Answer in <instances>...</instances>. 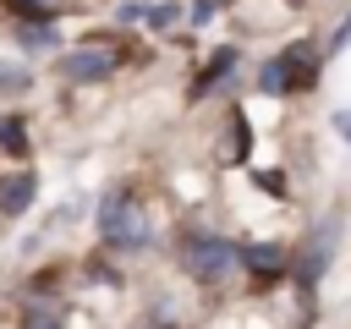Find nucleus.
<instances>
[{
	"mask_svg": "<svg viewBox=\"0 0 351 329\" xmlns=\"http://www.w3.org/2000/svg\"><path fill=\"white\" fill-rule=\"evenodd\" d=\"M236 263H241V247H230L225 236H186V247H181V269L203 285H219Z\"/></svg>",
	"mask_w": 351,
	"mask_h": 329,
	"instance_id": "f257e3e1",
	"label": "nucleus"
},
{
	"mask_svg": "<svg viewBox=\"0 0 351 329\" xmlns=\"http://www.w3.org/2000/svg\"><path fill=\"white\" fill-rule=\"evenodd\" d=\"M313 71H318V55L307 44H291L285 55H274L263 71H258V88L263 93H291V88H313Z\"/></svg>",
	"mask_w": 351,
	"mask_h": 329,
	"instance_id": "f03ea898",
	"label": "nucleus"
},
{
	"mask_svg": "<svg viewBox=\"0 0 351 329\" xmlns=\"http://www.w3.org/2000/svg\"><path fill=\"white\" fill-rule=\"evenodd\" d=\"M99 230H104L110 247H137V241H148V219H143V208H137L126 192H110V197H104Z\"/></svg>",
	"mask_w": 351,
	"mask_h": 329,
	"instance_id": "7ed1b4c3",
	"label": "nucleus"
},
{
	"mask_svg": "<svg viewBox=\"0 0 351 329\" xmlns=\"http://www.w3.org/2000/svg\"><path fill=\"white\" fill-rule=\"evenodd\" d=\"M121 66V55L115 49H71V55H60V77L66 82H99V77H110Z\"/></svg>",
	"mask_w": 351,
	"mask_h": 329,
	"instance_id": "20e7f679",
	"label": "nucleus"
},
{
	"mask_svg": "<svg viewBox=\"0 0 351 329\" xmlns=\"http://www.w3.org/2000/svg\"><path fill=\"white\" fill-rule=\"evenodd\" d=\"M335 230H340L335 219L313 230V241H307V252H302V263H296V280H302V291H307V285H313V280L329 269V252H335Z\"/></svg>",
	"mask_w": 351,
	"mask_h": 329,
	"instance_id": "39448f33",
	"label": "nucleus"
},
{
	"mask_svg": "<svg viewBox=\"0 0 351 329\" xmlns=\"http://www.w3.org/2000/svg\"><path fill=\"white\" fill-rule=\"evenodd\" d=\"M33 192H38V175H33V170L5 175V181H0V214H22V208L33 203Z\"/></svg>",
	"mask_w": 351,
	"mask_h": 329,
	"instance_id": "423d86ee",
	"label": "nucleus"
},
{
	"mask_svg": "<svg viewBox=\"0 0 351 329\" xmlns=\"http://www.w3.org/2000/svg\"><path fill=\"white\" fill-rule=\"evenodd\" d=\"M241 263H247L258 280H274V274L285 269V247H274V241H252V247H241Z\"/></svg>",
	"mask_w": 351,
	"mask_h": 329,
	"instance_id": "0eeeda50",
	"label": "nucleus"
},
{
	"mask_svg": "<svg viewBox=\"0 0 351 329\" xmlns=\"http://www.w3.org/2000/svg\"><path fill=\"white\" fill-rule=\"evenodd\" d=\"M0 148H5L11 159H22V154H27V132H22V115H0Z\"/></svg>",
	"mask_w": 351,
	"mask_h": 329,
	"instance_id": "6e6552de",
	"label": "nucleus"
},
{
	"mask_svg": "<svg viewBox=\"0 0 351 329\" xmlns=\"http://www.w3.org/2000/svg\"><path fill=\"white\" fill-rule=\"evenodd\" d=\"M230 66H236V49H219V55H214V60H208V71H203V77H197V93H208V88H214V82H219V77H225V71H230Z\"/></svg>",
	"mask_w": 351,
	"mask_h": 329,
	"instance_id": "1a4fd4ad",
	"label": "nucleus"
},
{
	"mask_svg": "<svg viewBox=\"0 0 351 329\" xmlns=\"http://www.w3.org/2000/svg\"><path fill=\"white\" fill-rule=\"evenodd\" d=\"M241 159H247V115L230 110V164H241Z\"/></svg>",
	"mask_w": 351,
	"mask_h": 329,
	"instance_id": "9d476101",
	"label": "nucleus"
},
{
	"mask_svg": "<svg viewBox=\"0 0 351 329\" xmlns=\"http://www.w3.org/2000/svg\"><path fill=\"white\" fill-rule=\"evenodd\" d=\"M22 88H27V71L11 66V60H0V93H22Z\"/></svg>",
	"mask_w": 351,
	"mask_h": 329,
	"instance_id": "9b49d317",
	"label": "nucleus"
},
{
	"mask_svg": "<svg viewBox=\"0 0 351 329\" xmlns=\"http://www.w3.org/2000/svg\"><path fill=\"white\" fill-rule=\"evenodd\" d=\"M11 11H22V16H33V22H44L49 11H55V0H5Z\"/></svg>",
	"mask_w": 351,
	"mask_h": 329,
	"instance_id": "f8f14e48",
	"label": "nucleus"
},
{
	"mask_svg": "<svg viewBox=\"0 0 351 329\" xmlns=\"http://www.w3.org/2000/svg\"><path fill=\"white\" fill-rule=\"evenodd\" d=\"M22 44H27V49H44V44H55V33H49L44 22H27V27H22Z\"/></svg>",
	"mask_w": 351,
	"mask_h": 329,
	"instance_id": "ddd939ff",
	"label": "nucleus"
},
{
	"mask_svg": "<svg viewBox=\"0 0 351 329\" xmlns=\"http://www.w3.org/2000/svg\"><path fill=\"white\" fill-rule=\"evenodd\" d=\"M115 16H121V22H143V16H148V5H143V0H121V11H115Z\"/></svg>",
	"mask_w": 351,
	"mask_h": 329,
	"instance_id": "4468645a",
	"label": "nucleus"
},
{
	"mask_svg": "<svg viewBox=\"0 0 351 329\" xmlns=\"http://www.w3.org/2000/svg\"><path fill=\"white\" fill-rule=\"evenodd\" d=\"M148 22H154V27H170V22H176V5H154Z\"/></svg>",
	"mask_w": 351,
	"mask_h": 329,
	"instance_id": "2eb2a0df",
	"label": "nucleus"
},
{
	"mask_svg": "<svg viewBox=\"0 0 351 329\" xmlns=\"http://www.w3.org/2000/svg\"><path fill=\"white\" fill-rule=\"evenodd\" d=\"M22 329H60V324H55L49 313H27V324H22Z\"/></svg>",
	"mask_w": 351,
	"mask_h": 329,
	"instance_id": "dca6fc26",
	"label": "nucleus"
},
{
	"mask_svg": "<svg viewBox=\"0 0 351 329\" xmlns=\"http://www.w3.org/2000/svg\"><path fill=\"white\" fill-rule=\"evenodd\" d=\"M335 132H340V137H351V110H340V115H335Z\"/></svg>",
	"mask_w": 351,
	"mask_h": 329,
	"instance_id": "f3484780",
	"label": "nucleus"
},
{
	"mask_svg": "<svg viewBox=\"0 0 351 329\" xmlns=\"http://www.w3.org/2000/svg\"><path fill=\"white\" fill-rule=\"evenodd\" d=\"M214 5H219V0H197V16H208V11H214Z\"/></svg>",
	"mask_w": 351,
	"mask_h": 329,
	"instance_id": "a211bd4d",
	"label": "nucleus"
},
{
	"mask_svg": "<svg viewBox=\"0 0 351 329\" xmlns=\"http://www.w3.org/2000/svg\"><path fill=\"white\" fill-rule=\"evenodd\" d=\"M143 329H170V324H165V318H159V324H143Z\"/></svg>",
	"mask_w": 351,
	"mask_h": 329,
	"instance_id": "6ab92c4d",
	"label": "nucleus"
}]
</instances>
